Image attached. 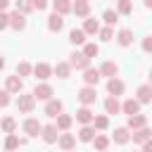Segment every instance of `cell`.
Instances as JSON below:
<instances>
[{
	"label": "cell",
	"mask_w": 152,
	"mask_h": 152,
	"mask_svg": "<svg viewBox=\"0 0 152 152\" xmlns=\"http://www.w3.org/2000/svg\"><path fill=\"white\" fill-rule=\"evenodd\" d=\"M33 107H36V95H33V93H19V97H17V109H19L21 114H31Z\"/></svg>",
	"instance_id": "1"
},
{
	"label": "cell",
	"mask_w": 152,
	"mask_h": 152,
	"mask_svg": "<svg viewBox=\"0 0 152 152\" xmlns=\"http://www.w3.org/2000/svg\"><path fill=\"white\" fill-rule=\"evenodd\" d=\"M69 64H71V69L86 71V69L90 66V57H86L83 52H71V55H69Z\"/></svg>",
	"instance_id": "2"
},
{
	"label": "cell",
	"mask_w": 152,
	"mask_h": 152,
	"mask_svg": "<svg viewBox=\"0 0 152 152\" xmlns=\"http://www.w3.org/2000/svg\"><path fill=\"white\" fill-rule=\"evenodd\" d=\"M78 100H81V104H93L95 100H97V90H95V86H86V88H81L78 90Z\"/></svg>",
	"instance_id": "3"
},
{
	"label": "cell",
	"mask_w": 152,
	"mask_h": 152,
	"mask_svg": "<svg viewBox=\"0 0 152 152\" xmlns=\"http://www.w3.org/2000/svg\"><path fill=\"white\" fill-rule=\"evenodd\" d=\"M40 135H43V140H45L48 145H52V142H57V138H59V128H57L55 124H48V126H43Z\"/></svg>",
	"instance_id": "4"
},
{
	"label": "cell",
	"mask_w": 152,
	"mask_h": 152,
	"mask_svg": "<svg viewBox=\"0 0 152 152\" xmlns=\"http://www.w3.org/2000/svg\"><path fill=\"white\" fill-rule=\"evenodd\" d=\"M10 26H12L14 31H24V28H26V14H21L19 10H14V12L10 14Z\"/></svg>",
	"instance_id": "5"
},
{
	"label": "cell",
	"mask_w": 152,
	"mask_h": 152,
	"mask_svg": "<svg viewBox=\"0 0 152 152\" xmlns=\"http://www.w3.org/2000/svg\"><path fill=\"white\" fill-rule=\"evenodd\" d=\"M62 26H64V14L52 12V14L48 17V28H50L52 33H59V31H62Z\"/></svg>",
	"instance_id": "6"
},
{
	"label": "cell",
	"mask_w": 152,
	"mask_h": 152,
	"mask_svg": "<svg viewBox=\"0 0 152 152\" xmlns=\"http://www.w3.org/2000/svg\"><path fill=\"white\" fill-rule=\"evenodd\" d=\"M33 95H36V100L48 102V100H52V86H48V83H38V86L33 88Z\"/></svg>",
	"instance_id": "7"
},
{
	"label": "cell",
	"mask_w": 152,
	"mask_h": 152,
	"mask_svg": "<svg viewBox=\"0 0 152 152\" xmlns=\"http://www.w3.org/2000/svg\"><path fill=\"white\" fill-rule=\"evenodd\" d=\"M62 109H64L62 100H55V97H52V100H48V102H45V114H48V116H52V119H57V116L62 114Z\"/></svg>",
	"instance_id": "8"
},
{
	"label": "cell",
	"mask_w": 152,
	"mask_h": 152,
	"mask_svg": "<svg viewBox=\"0 0 152 152\" xmlns=\"http://www.w3.org/2000/svg\"><path fill=\"white\" fill-rule=\"evenodd\" d=\"M71 12H74L76 17H81V19H86V17L90 14V0H76V2L71 5Z\"/></svg>",
	"instance_id": "9"
},
{
	"label": "cell",
	"mask_w": 152,
	"mask_h": 152,
	"mask_svg": "<svg viewBox=\"0 0 152 152\" xmlns=\"http://www.w3.org/2000/svg\"><path fill=\"white\" fill-rule=\"evenodd\" d=\"M121 112H124V114H128V116L140 114V100H138V97H128V100L121 104Z\"/></svg>",
	"instance_id": "10"
},
{
	"label": "cell",
	"mask_w": 152,
	"mask_h": 152,
	"mask_svg": "<svg viewBox=\"0 0 152 152\" xmlns=\"http://www.w3.org/2000/svg\"><path fill=\"white\" fill-rule=\"evenodd\" d=\"M24 131H26V135H28V138H36V135H40L43 126H40V121H38V119H26V121H24Z\"/></svg>",
	"instance_id": "11"
},
{
	"label": "cell",
	"mask_w": 152,
	"mask_h": 152,
	"mask_svg": "<svg viewBox=\"0 0 152 152\" xmlns=\"http://www.w3.org/2000/svg\"><path fill=\"white\" fill-rule=\"evenodd\" d=\"M131 128L128 126H121V128H114V135H112V140L116 142V145H126L128 140H131V133H128Z\"/></svg>",
	"instance_id": "12"
},
{
	"label": "cell",
	"mask_w": 152,
	"mask_h": 152,
	"mask_svg": "<svg viewBox=\"0 0 152 152\" xmlns=\"http://www.w3.org/2000/svg\"><path fill=\"white\" fill-rule=\"evenodd\" d=\"M5 88L10 90V93H21V88H24V81H21V76H7V81H5Z\"/></svg>",
	"instance_id": "13"
},
{
	"label": "cell",
	"mask_w": 152,
	"mask_h": 152,
	"mask_svg": "<svg viewBox=\"0 0 152 152\" xmlns=\"http://www.w3.org/2000/svg\"><path fill=\"white\" fill-rule=\"evenodd\" d=\"M57 145H59L64 152H69V150H74V147H76V138H74L71 133H62V135L57 138Z\"/></svg>",
	"instance_id": "14"
},
{
	"label": "cell",
	"mask_w": 152,
	"mask_h": 152,
	"mask_svg": "<svg viewBox=\"0 0 152 152\" xmlns=\"http://www.w3.org/2000/svg\"><path fill=\"white\" fill-rule=\"evenodd\" d=\"M33 74H36V78L45 81V78H50V74H52V66H50V64H45V62H38V64L33 66Z\"/></svg>",
	"instance_id": "15"
},
{
	"label": "cell",
	"mask_w": 152,
	"mask_h": 152,
	"mask_svg": "<svg viewBox=\"0 0 152 152\" xmlns=\"http://www.w3.org/2000/svg\"><path fill=\"white\" fill-rule=\"evenodd\" d=\"M102 78V74H100V69H86L83 71V81H86V86H97V81Z\"/></svg>",
	"instance_id": "16"
},
{
	"label": "cell",
	"mask_w": 152,
	"mask_h": 152,
	"mask_svg": "<svg viewBox=\"0 0 152 152\" xmlns=\"http://www.w3.org/2000/svg\"><path fill=\"white\" fill-rule=\"evenodd\" d=\"M107 93H109V95H114V97H119V95L124 93V81H119L116 76H114V78H109V81H107Z\"/></svg>",
	"instance_id": "17"
},
{
	"label": "cell",
	"mask_w": 152,
	"mask_h": 152,
	"mask_svg": "<svg viewBox=\"0 0 152 152\" xmlns=\"http://www.w3.org/2000/svg\"><path fill=\"white\" fill-rule=\"evenodd\" d=\"M93 119H95V114H93V109H90L88 104H83V107L76 112V121H81V124H93Z\"/></svg>",
	"instance_id": "18"
},
{
	"label": "cell",
	"mask_w": 152,
	"mask_h": 152,
	"mask_svg": "<svg viewBox=\"0 0 152 152\" xmlns=\"http://www.w3.org/2000/svg\"><path fill=\"white\" fill-rule=\"evenodd\" d=\"M86 31L83 28H71L69 31V43H74V45H86Z\"/></svg>",
	"instance_id": "19"
},
{
	"label": "cell",
	"mask_w": 152,
	"mask_h": 152,
	"mask_svg": "<svg viewBox=\"0 0 152 152\" xmlns=\"http://www.w3.org/2000/svg\"><path fill=\"white\" fill-rule=\"evenodd\" d=\"M52 74H57V78H69L71 64H69V62H57V64L52 66Z\"/></svg>",
	"instance_id": "20"
},
{
	"label": "cell",
	"mask_w": 152,
	"mask_h": 152,
	"mask_svg": "<svg viewBox=\"0 0 152 152\" xmlns=\"http://www.w3.org/2000/svg\"><path fill=\"white\" fill-rule=\"evenodd\" d=\"M116 40H119L121 48H128V45L133 43V31H131V28H121V31L116 33Z\"/></svg>",
	"instance_id": "21"
},
{
	"label": "cell",
	"mask_w": 152,
	"mask_h": 152,
	"mask_svg": "<svg viewBox=\"0 0 152 152\" xmlns=\"http://www.w3.org/2000/svg\"><path fill=\"white\" fill-rule=\"evenodd\" d=\"M100 74L107 76V78H114V76L119 74V64H116V62H104V64L100 66Z\"/></svg>",
	"instance_id": "22"
},
{
	"label": "cell",
	"mask_w": 152,
	"mask_h": 152,
	"mask_svg": "<svg viewBox=\"0 0 152 152\" xmlns=\"http://www.w3.org/2000/svg\"><path fill=\"white\" fill-rule=\"evenodd\" d=\"M93 138H95V126L83 124V128L78 131V140H83V142H93Z\"/></svg>",
	"instance_id": "23"
},
{
	"label": "cell",
	"mask_w": 152,
	"mask_h": 152,
	"mask_svg": "<svg viewBox=\"0 0 152 152\" xmlns=\"http://www.w3.org/2000/svg\"><path fill=\"white\" fill-rule=\"evenodd\" d=\"M131 138H133V142H140V145H142V142H145L147 138H152V131H150L147 126H142V128L133 131V133H131Z\"/></svg>",
	"instance_id": "24"
},
{
	"label": "cell",
	"mask_w": 152,
	"mask_h": 152,
	"mask_svg": "<svg viewBox=\"0 0 152 152\" xmlns=\"http://www.w3.org/2000/svg\"><path fill=\"white\" fill-rule=\"evenodd\" d=\"M138 100H140V104L152 102V86H150V83H145V86L138 88Z\"/></svg>",
	"instance_id": "25"
},
{
	"label": "cell",
	"mask_w": 152,
	"mask_h": 152,
	"mask_svg": "<svg viewBox=\"0 0 152 152\" xmlns=\"http://www.w3.org/2000/svg\"><path fill=\"white\" fill-rule=\"evenodd\" d=\"M83 31H86L88 36H95V33H100V21H97V19H90V17H86V21H83Z\"/></svg>",
	"instance_id": "26"
},
{
	"label": "cell",
	"mask_w": 152,
	"mask_h": 152,
	"mask_svg": "<svg viewBox=\"0 0 152 152\" xmlns=\"http://www.w3.org/2000/svg\"><path fill=\"white\" fill-rule=\"evenodd\" d=\"M104 109H107V114H119V112H121V102H119L114 95H109V97L104 100Z\"/></svg>",
	"instance_id": "27"
},
{
	"label": "cell",
	"mask_w": 152,
	"mask_h": 152,
	"mask_svg": "<svg viewBox=\"0 0 152 152\" xmlns=\"http://www.w3.org/2000/svg\"><path fill=\"white\" fill-rule=\"evenodd\" d=\"M142 126H147V119H145L142 114L128 116V128H131V131H138V128H142Z\"/></svg>",
	"instance_id": "28"
},
{
	"label": "cell",
	"mask_w": 152,
	"mask_h": 152,
	"mask_svg": "<svg viewBox=\"0 0 152 152\" xmlns=\"http://www.w3.org/2000/svg\"><path fill=\"white\" fill-rule=\"evenodd\" d=\"M71 0H52V7H55V12H59V14H69L71 12Z\"/></svg>",
	"instance_id": "29"
},
{
	"label": "cell",
	"mask_w": 152,
	"mask_h": 152,
	"mask_svg": "<svg viewBox=\"0 0 152 152\" xmlns=\"http://www.w3.org/2000/svg\"><path fill=\"white\" fill-rule=\"evenodd\" d=\"M17 147H21V138H17L14 133H7V138H5V150H17Z\"/></svg>",
	"instance_id": "30"
},
{
	"label": "cell",
	"mask_w": 152,
	"mask_h": 152,
	"mask_svg": "<svg viewBox=\"0 0 152 152\" xmlns=\"http://www.w3.org/2000/svg\"><path fill=\"white\" fill-rule=\"evenodd\" d=\"M55 126H57L59 131H69V128H71V116H69V114H59Z\"/></svg>",
	"instance_id": "31"
},
{
	"label": "cell",
	"mask_w": 152,
	"mask_h": 152,
	"mask_svg": "<svg viewBox=\"0 0 152 152\" xmlns=\"http://www.w3.org/2000/svg\"><path fill=\"white\" fill-rule=\"evenodd\" d=\"M93 145H95L97 152H102V150L109 147V138H107V135H95V138H93Z\"/></svg>",
	"instance_id": "32"
},
{
	"label": "cell",
	"mask_w": 152,
	"mask_h": 152,
	"mask_svg": "<svg viewBox=\"0 0 152 152\" xmlns=\"http://www.w3.org/2000/svg\"><path fill=\"white\" fill-rule=\"evenodd\" d=\"M116 12L119 14H131L133 12V2L131 0H116Z\"/></svg>",
	"instance_id": "33"
},
{
	"label": "cell",
	"mask_w": 152,
	"mask_h": 152,
	"mask_svg": "<svg viewBox=\"0 0 152 152\" xmlns=\"http://www.w3.org/2000/svg\"><path fill=\"white\" fill-rule=\"evenodd\" d=\"M102 19H104V24H107V26H114V24L119 21V12H114V10H104Z\"/></svg>",
	"instance_id": "34"
},
{
	"label": "cell",
	"mask_w": 152,
	"mask_h": 152,
	"mask_svg": "<svg viewBox=\"0 0 152 152\" xmlns=\"http://www.w3.org/2000/svg\"><path fill=\"white\" fill-rule=\"evenodd\" d=\"M83 55L90 57V59L97 57V55H100V45H95V43H86V45H83Z\"/></svg>",
	"instance_id": "35"
},
{
	"label": "cell",
	"mask_w": 152,
	"mask_h": 152,
	"mask_svg": "<svg viewBox=\"0 0 152 152\" xmlns=\"http://www.w3.org/2000/svg\"><path fill=\"white\" fill-rule=\"evenodd\" d=\"M0 128H2L5 133H14V128H17V121H14L12 116H5V119L0 121Z\"/></svg>",
	"instance_id": "36"
},
{
	"label": "cell",
	"mask_w": 152,
	"mask_h": 152,
	"mask_svg": "<svg viewBox=\"0 0 152 152\" xmlns=\"http://www.w3.org/2000/svg\"><path fill=\"white\" fill-rule=\"evenodd\" d=\"M28 74H33V66H31L28 62H19V64H17V76L24 78V76H28Z\"/></svg>",
	"instance_id": "37"
},
{
	"label": "cell",
	"mask_w": 152,
	"mask_h": 152,
	"mask_svg": "<svg viewBox=\"0 0 152 152\" xmlns=\"http://www.w3.org/2000/svg\"><path fill=\"white\" fill-rule=\"evenodd\" d=\"M93 126H95L97 131H104V128L109 126V119H107V116H95V119H93Z\"/></svg>",
	"instance_id": "38"
},
{
	"label": "cell",
	"mask_w": 152,
	"mask_h": 152,
	"mask_svg": "<svg viewBox=\"0 0 152 152\" xmlns=\"http://www.w3.org/2000/svg\"><path fill=\"white\" fill-rule=\"evenodd\" d=\"M17 10H19L21 14H28V12L33 10V5H31V0H17Z\"/></svg>",
	"instance_id": "39"
},
{
	"label": "cell",
	"mask_w": 152,
	"mask_h": 152,
	"mask_svg": "<svg viewBox=\"0 0 152 152\" xmlns=\"http://www.w3.org/2000/svg\"><path fill=\"white\" fill-rule=\"evenodd\" d=\"M100 40H112L114 38V31H112V26H104V28H100Z\"/></svg>",
	"instance_id": "40"
},
{
	"label": "cell",
	"mask_w": 152,
	"mask_h": 152,
	"mask_svg": "<svg viewBox=\"0 0 152 152\" xmlns=\"http://www.w3.org/2000/svg\"><path fill=\"white\" fill-rule=\"evenodd\" d=\"M10 104V90L5 88V90H0V107H7Z\"/></svg>",
	"instance_id": "41"
},
{
	"label": "cell",
	"mask_w": 152,
	"mask_h": 152,
	"mask_svg": "<svg viewBox=\"0 0 152 152\" xmlns=\"http://www.w3.org/2000/svg\"><path fill=\"white\" fill-rule=\"evenodd\" d=\"M31 5H33V10L40 12V10H45V7L50 5V0H31Z\"/></svg>",
	"instance_id": "42"
},
{
	"label": "cell",
	"mask_w": 152,
	"mask_h": 152,
	"mask_svg": "<svg viewBox=\"0 0 152 152\" xmlns=\"http://www.w3.org/2000/svg\"><path fill=\"white\" fill-rule=\"evenodd\" d=\"M10 26V14H5V12H0V31H5Z\"/></svg>",
	"instance_id": "43"
},
{
	"label": "cell",
	"mask_w": 152,
	"mask_h": 152,
	"mask_svg": "<svg viewBox=\"0 0 152 152\" xmlns=\"http://www.w3.org/2000/svg\"><path fill=\"white\" fill-rule=\"evenodd\" d=\"M142 50H145V52H152V36L142 38Z\"/></svg>",
	"instance_id": "44"
},
{
	"label": "cell",
	"mask_w": 152,
	"mask_h": 152,
	"mask_svg": "<svg viewBox=\"0 0 152 152\" xmlns=\"http://www.w3.org/2000/svg\"><path fill=\"white\" fill-rule=\"evenodd\" d=\"M142 152H152V138H147V140L142 142Z\"/></svg>",
	"instance_id": "45"
},
{
	"label": "cell",
	"mask_w": 152,
	"mask_h": 152,
	"mask_svg": "<svg viewBox=\"0 0 152 152\" xmlns=\"http://www.w3.org/2000/svg\"><path fill=\"white\" fill-rule=\"evenodd\" d=\"M7 5H10V0H0V12H2V10H7Z\"/></svg>",
	"instance_id": "46"
},
{
	"label": "cell",
	"mask_w": 152,
	"mask_h": 152,
	"mask_svg": "<svg viewBox=\"0 0 152 152\" xmlns=\"http://www.w3.org/2000/svg\"><path fill=\"white\" fill-rule=\"evenodd\" d=\"M2 69H5V59L0 57V71H2Z\"/></svg>",
	"instance_id": "47"
},
{
	"label": "cell",
	"mask_w": 152,
	"mask_h": 152,
	"mask_svg": "<svg viewBox=\"0 0 152 152\" xmlns=\"http://www.w3.org/2000/svg\"><path fill=\"white\" fill-rule=\"evenodd\" d=\"M145 7H150V10H152V0H145Z\"/></svg>",
	"instance_id": "48"
},
{
	"label": "cell",
	"mask_w": 152,
	"mask_h": 152,
	"mask_svg": "<svg viewBox=\"0 0 152 152\" xmlns=\"http://www.w3.org/2000/svg\"><path fill=\"white\" fill-rule=\"evenodd\" d=\"M150 86H152V71H150Z\"/></svg>",
	"instance_id": "49"
},
{
	"label": "cell",
	"mask_w": 152,
	"mask_h": 152,
	"mask_svg": "<svg viewBox=\"0 0 152 152\" xmlns=\"http://www.w3.org/2000/svg\"><path fill=\"white\" fill-rule=\"evenodd\" d=\"M102 152H107V150H102Z\"/></svg>",
	"instance_id": "50"
},
{
	"label": "cell",
	"mask_w": 152,
	"mask_h": 152,
	"mask_svg": "<svg viewBox=\"0 0 152 152\" xmlns=\"http://www.w3.org/2000/svg\"><path fill=\"white\" fill-rule=\"evenodd\" d=\"M69 152H74V150H69Z\"/></svg>",
	"instance_id": "51"
},
{
	"label": "cell",
	"mask_w": 152,
	"mask_h": 152,
	"mask_svg": "<svg viewBox=\"0 0 152 152\" xmlns=\"http://www.w3.org/2000/svg\"><path fill=\"white\" fill-rule=\"evenodd\" d=\"M7 152H10V150H7Z\"/></svg>",
	"instance_id": "52"
}]
</instances>
